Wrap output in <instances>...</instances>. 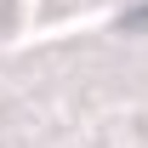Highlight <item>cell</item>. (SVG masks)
Here are the masks:
<instances>
[{
  "mask_svg": "<svg viewBox=\"0 0 148 148\" xmlns=\"http://www.w3.org/2000/svg\"><path fill=\"white\" fill-rule=\"evenodd\" d=\"M120 29H148V6H137V12H125V23Z\"/></svg>",
  "mask_w": 148,
  "mask_h": 148,
  "instance_id": "6da1fadb",
  "label": "cell"
}]
</instances>
